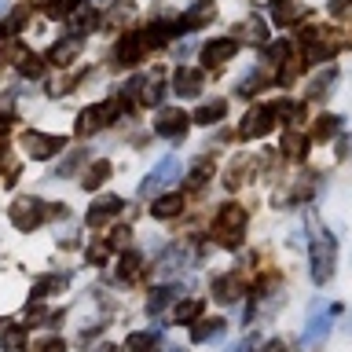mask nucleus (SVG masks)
Masks as SVG:
<instances>
[{"instance_id": "1", "label": "nucleus", "mask_w": 352, "mask_h": 352, "mask_svg": "<svg viewBox=\"0 0 352 352\" xmlns=\"http://www.w3.org/2000/svg\"><path fill=\"white\" fill-rule=\"evenodd\" d=\"M334 253H338V242L330 231H319L316 242H312V279L323 286L330 283V275H334Z\"/></svg>"}, {"instance_id": "2", "label": "nucleus", "mask_w": 352, "mask_h": 352, "mask_svg": "<svg viewBox=\"0 0 352 352\" xmlns=\"http://www.w3.org/2000/svg\"><path fill=\"white\" fill-rule=\"evenodd\" d=\"M118 110H121L118 99H107V103H96V107L81 110V118H77V136H92V132L107 129L110 121H114Z\"/></svg>"}, {"instance_id": "3", "label": "nucleus", "mask_w": 352, "mask_h": 352, "mask_svg": "<svg viewBox=\"0 0 352 352\" xmlns=\"http://www.w3.org/2000/svg\"><path fill=\"white\" fill-rule=\"evenodd\" d=\"M242 228H246V209L224 206V209H220V217H217V224H213V235H220L224 246H239Z\"/></svg>"}, {"instance_id": "4", "label": "nucleus", "mask_w": 352, "mask_h": 352, "mask_svg": "<svg viewBox=\"0 0 352 352\" xmlns=\"http://www.w3.org/2000/svg\"><path fill=\"white\" fill-rule=\"evenodd\" d=\"M143 52H147V37H143L140 30H129L125 37L114 44V66H136L143 59Z\"/></svg>"}, {"instance_id": "5", "label": "nucleus", "mask_w": 352, "mask_h": 352, "mask_svg": "<svg viewBox=\"0 0 352 352\" xmlns=\"http://www.w3.org/2000/svg\"><path fill=\"white\" fill-rule=\"evenodd\" d=\"M63 143H66L63 136H48V132H37V129H30L26 136H22V147H26V154H30V158H37V162L59 154Z\"/></svg>"}, {"instance_id": "6", "label": "nucleus", "mask_w": 352, "mask_h": 352, "mask_svg": "<svg viewBox=\"0 0 352 352\" xmlns=\"http://www.w3.org/2000/svg\"><path fill=\"white\" fill-rule=\"evenodd\" d=\"M180 173H184L180 158H173V154H169V158H162L158 165H154V173H151L147 180H143V184H140V195H143V198H147V195H154V191H158V187L173 184L176 176H180Z\"/></svg>"}, {"instance_id": "7", "label": "nucleus", "mask_w": 352, "mask_h": 352, "mask_svg": "<svg viewBox=\"0 0 352 352\" xmlns=\"http://www.w3.org/2000/svg\"><path fill=\"white\" fill-rule=\"evenodd\" d=\"M213 19H217L213 0H195V4L180 15V22H176V33H195V30H202L206 22H213Z\"/></svg>"}, {"instance_id": "8", "label": "nucleus", "mask_w": 352, "mask_h": 352, "mask_svg": "<svg viewBox=\"0 0 352 352\" xmlns=\"http://www.w3.org/2000/svg\"><path fill=\"white\" fill-rule=\"evenodd\" d=\"M275 125V114H272V107H253L246 118H242V125H239V136L242 140H261V136H268Z\"/></svg>"}, {"instance_id": "9", "label": "nucleus", "mask_w": 352, "mask_h": 352, "mask_svg": "<svg viewBox=\"0 0 352 352\" xmlns=\"http://www.w3.org/2000/svg\"><path fill=\"white\" fill-rule=\"evenodd\" d=\"M41 220H44V202H37V198H19L11 206V224L19 231H33Z\"/></svg>"}, {"instance_id": "10", "label": "nucleus", "mask_w": 352, "mask_h": 352, "mask_svg": "<svg viewBox=\"0 0 352 352\" xmlns=\"http://www.w3.org/2000/svg\"><path fill=\"white\" fill-rule=\"evenodd\" d=\"M187 125H191V118H187L184 110H162V114L154 118V132L165 136V140H184Z\"/></svg>"}, {"instance_id": "11", "label": "nucleus", "mask_w": 352, "mask_h": 352, "mask_svg": "<svg viewBox=\"0 0 352 352\" xmlns=\"http://www.w3.org/2000/svg\"><path fill=\"white\" fill-rule=\"evenodd\" d=\"M327 334H330V323H327V316H323V319H319V316H312V319H308V327H305V334L297 338V349H301V352H316V349L327 341Z\"/></svg>"}, {"instance_id": "12", "label": "nucleus", "mask_w": 352, "mask_h": 352, "mask_svg": "<svg viewBox=\"0 0 352 352\" xmlns=\"http://www.w3.org/2000/svg\"><path fill=\"white\" fill-rule=\"evenodd\" d=\"M235 52H239V37H213V41H206L202 59H209V63H228V59H235Z\"/></svg>"}, {"instance_id": "13", "label": "nucleus", "mask_w": 352, "mask_h": 352, "mask_svg": "<svg viewBox=\"0 0 352 352\" xmlns=\"http://www.w3.org/2000/svg\"><path fill=\"white\" fill-rule=\"evenodd\" d=\"M206 85V77L198 74V70H187V66H180L173 77V88H176V96H198V88Z\"/></svg>"}, {"instance_id": "14", "label": "nucleus", "mask_w": 352, "mask_h": 352, "mask_svg": "<svg viewBox=\"0 0 352 352\" xmlns=\"http://www.w3.org/2000/svg\"><path fill=\"white\" fill-rule=\"evenodd\" d=\"M121 206H125L121 198H99V202H96L92 209H88V224H92V228L107 224L110 217H118V213H121Z\"/></svg>"}, {"instance_id": "15", "label": "nucleus", "mask_w": 352, "mask_h": 352, "mask_svg": "<svg viewBox=\"0 0 352 352\" xmlns=\"http://www.w3.org/2000/svg\"><path fill=\"white\" fill-rule=\"evenodd\" d=\"M77 52H81V37H74V33H70V37H63V41L52 48V63H55V66H70V63L77 59Z\"/></svg>"}, {"instance_id": "16", "label": "nucleus", "mask_w": 352, "mask_h": 352, "mask_svg": "<svg viewBox=\"0 0 352 352\" xmlns=\"http://www.w3.org/2000/svg\"><path fill=\"white\" fill-rule=\"evenodd\" d=\"M224 114H228V99H206V103L198 107L195 121H198V125H217Z\"/></svg>"}, {"instance_id": "17", "label": "nucleus", "mask_w": 352, "mask_h": 352, "mask_svg": "<svg viewBox=\"0 0 352 352\" xmlns=\"http://www.w3.org/2000/svg\"><path fill=\"white\" fill-rule=\"evenodd\" d=\"M176 297H180V286H158V290H151V297H147V312L158 316L169 301H176Z\"/></svg>"}, {"instance_id": "18", "label": "nucleus", "mask_w": 352, "mask_h": 352, "mask_svg": "<svg viewBox=\"0 0 352 352\" xmlns=\"http://www.w3.org/2000/svg\"><path fill=\"white\" fill-rule=\"evenodd\" d=\"M224 330H228L224 319H202V323L191 330V338L195 341H217V338H224Z\"/></svg>"}, {"instance_id": "19", "label": "nucleus", "mask_w": 352, "mask_h": 352, "mask_svg": "<svg viewBox=\"0 0 352 352\" xmlns=\"http://www.w3.org/2000/svg\"><path fill=\"white\" fill-rule=\"evenodd\" d=\"M213 294H217V301L231 305V301H239V297H242V286H239V279L224 275V279H217V283H213Z\"/></svg>"}, {"instance_id": "20", "label": "nucleus", "mask_w": 352, "mask_h": 352, "mask_svg": "<svg viewBox=\"0 0 352 352\" xmlns=\"http://www.w3.org/2000/svg\"><path fill=\"white\" fill-rule=\"evenodd\" d=\"M301 15V4H294V0H275V8H272V19L279 22V26H290V22Z\"/></svg>"}, {"instance_id": "21", "label": "nucleus", "mask_w": 352, "mask_h": 352, "mask_svg": "<svg viewBox=\"0 0 352 352\" xmlns=\"http://www.w3.org/2000/svg\"><path fill=\"white\" fill-rule=\"evenodd\" d=\"M140 99H143V103H151V107H158L162 99H165V85H162V77H158V74H154L151 81H143Z\"/></svg>"}, {"instance_id": "22", "label": "nucleus", "mask_w": 352, "mask_h": 352, "mask_svg": "<svg viewBox=\"0 0 352 352\" xmlns=\"http://www.w3.org/2000/svg\"><path fill=\"white\" fill-rule=\"evenodd\" d=\"M180 209H184V202H180V198H176V195H165V198H158V202L151 206V213L158 217V220H165V217H176Z\"/></svg>"}, {"instance_id": "23", "label": "nucleus", "mask_w": 352, "mask_h": 352, "mask_svg": "<svg viewBox=\"0 0 352 352\" xmlns=\"http://www.w3.org/2000/svg\"><path fill=\"white\" fill-rule=\"evenodd\" d=\"M107 180H110V162H96L92 169L85 173V187H92V191H96V187H103Z\"/></svg>"}, {"instance_id": "24", "label": "nucleus", "mask_w": 352, "mask_h": 352, "mask_svg": "<svg viewBox=\"0 0 352 352\" xmlns=\"http://www.w3.org/2000/svg\"><path fill=\"white\" fill-rule=\"evenodd\" d=\"M334 77H338V70H334V66H327V74H319L316 81L308 85V96H312V99H319V96H327V92H330L327 85H334Z\"/></svg>"}, {"instance_id": "25", "label": "nucleus", "mask_w": 352, "mask_h": 352, "mask_svg": "<svg viewBox=\"0 0 352 352\" xmlns=\"http://www.w3.org/2000/svg\"><path fill=\"white\" fill-rule=\"evenodd\" d=\"M338 129H341V118H338V114H323V118L316 121V136H319V140H330Z\"/></svg>"}, {"instance_id": "26", "label": "nucleus", "mask_w": 352, "mask_h": 352, "mask_svg": "<svg viewBox=\"0 0 352 352\" xmlns=\"http://www.w3.org/2000/svg\"><path fill=\"white\" fill-rule=\"evenodd\" d=\"M242 30H246V41H253V44H264V41H268V30H264L261 19H246V22H242Z\"/></svg>"}, {"instance_id": "27", "label": "nucleus", "mask_w": 352, "mask_h": 352, "mask_svg": "<svg viewBox=\"0 0 352 352\" xmlns=\"http://www.w3.org/2000/svg\"><path fill=\"white\" fill-rule=\"evenodd\" d=\"M154 341H158L154 334H143V330H140V334H132V338L125 341V349H129V352H151Z\"/></svg>"}, {"instance_id": "28", "label": "nucleus", "mask_w": 352, "mask_h": 352, "mask_svg": "<svg viewBox=\"0 0 352 352\" xmlns=\"http://www.w3.org/2000/svg\"><path fill=\"white\" fill-rule=\"evenodd\" d=\"M198 312H202V301H187V305L176 308V323H195Z\"/></svg>"}, {"instance_id": "29", "label": "nucleus", "mask_w": 352, "mask_h": 352, "mask_svg": "<svg viewBox=\"0 0 352 352\" xmlns=\"http://www.w3.org/2000/svg\"><path fill=\"white\" fill-rule=\"evenodd\" d=\"M19 70L26 74V77H41L44 74V63L37 59V55H22V63H19Z\"/></svg>"}, {"instance_id": "30", "label": "nucleus", "mask_w": 352, "mask_h": 352, "mask_svg": "<svg viewBox=\"0 0 352 352\" xmlns=\"http://www.w3.org/2000/svg\"><path fill=\"white\" fill-rule=\"evenodd\" d=\"M283 151L290 154V158H305V140H301V136H294V132H290V136L283 140Z\"/></svg>"}, {"instance_id": "31", "label": "nucleus", "mask_w": 352, "mask_h": 352, "mask_svg": "<svg viewBox=\"0 0 352 352\" xmlns=\"http://www.w3.org/2000/svg\"><path fill=\"white\" fill-rule=\"evenodd\" d=\"M4 349L8 352H19L22 349V327H8L4 330Z\"/></svg>"}, {"instance_id": "32", "label": "nucleus", "mask_w": 352, "mask_h": 352, "mask_svg": "<svg viewBox=\"0 0 352 352\" xmlns=\"http://www.w3.org/2000/svg\"><path fill=\"white\" fill-rule=\"evenodd\" d=\"M44 4H48L52 15H70V11L81 4V0H44Z\"/></svg>"}, {"instance_id": "33", "label": "nucleus", "mask_w": 352, "mask_h": 352, "mask_svg": "<svg viewBox=\"0 0 352 352\" xmlns=\"http://www.w3.org/2000/svg\"><path fill=\"white\" fill-rule=\"evenodd\" d=\"M85 158H88V154H85V151H74V154H70V158H66V162L59 165V173H55V176H70V173H74V169H77V165H81Z\"/></svg>"}, {"instance_id": "34", "label": "nucleus", "mask_w": 352, "mask_h": 352, "mask_svg": "<svg viewBox=\"0 0 352 352\" xmlns=\"http://www.w3.org/2000/svg\"><path fill=\"white\" fill-rule=\"evenodd\" d=\"M209 173H213V169H209L206 162H198V165H195V173H191V180H187V187H202V184L209 180Z\"/></svg>"}, {"instance_id": "35", "label": "nucleus", "mask_w": 352, "mask_h": 352, "mask_svg": "<svg viewBox=\"0 0 352 352\" xmlns=\"http://www.w3.org/2000/svg\"><path fill=\"white\" fill-rule=\"evenodd\" d=\"M136 268H140V257H136V253H129V257L121 261V279H132V275H136Z\"/></svg>"}, {"instance_id": "36", "label": "nucleus", "mask_w": 352, "mask_h": 352, "mask_svg": "<svg viewBox=\"0 0 352 352\" xmlns=\"http://www.w3.org/2000/svg\"><path fill=\"white\" fill-rule=\"evenodd\" d=\"M352 8V0H330V15H345Z\"/></svg>"}, {"instance_id": "37", "label": "nucleus", "mask_w": 352, "mask_h": 352, "mask_svg": "<svg viewBox=\"0 0 352 352\" xmlns=\"http://www.w3.org/2000/svg\"><path fill=\"white\" fill-rule=\"evenodd\" d=\"M253 345H257V338H242L239 345H231V349H224V352H250Z\"/></svg>"}, {"instance_id": "38", "label": "nucleus", "mask_w": 352, "mask_h": 352, "mask_svg": "<svg viewBox=\"0 0 352 352\" xmlns=\"http://www.w3.org/2000/svg\"><path fill=\"white\" fill-rule=\"evenodd\" d=\"M37 352H63V341H55V338H52V341H44Z\"/></svg>"}, {"instance_id": "39", "label": "nucleus", "mask_w": 352, "mask_h": 352, "mask_svg": "<svg viewBox=\"0 0 352 352\" xmlns=\"http://www.w3.org/2000/svg\"><path fill=\"white\" fill-rule=\"evenodd\" d=\"M349 154H352V136L341 140V158H349Z\"/></svg>"}, {"instance_id": "40", "label": "nucleus", "mask_w": 352, "mask_h": 352, "mask_svg": "<svg viewBox=\"0 0 352 352\" xmlns=\"http://www.w3.org/2000/svg\"><path fill=\"white\" fill-rule=\"evenodd\" d=\"M264 352H286V345H283V341H268V345H264Z\"/></svg>"}, {"instance_id": "41", "label": "nucleus", "mask_w": 352, "mask_h": 352, "mask_svg": "<svg viewBox=\"0 0 352 352\" xmlns=\"http://www.w3.org/2000/svg\"><path fill=\"white\" fill-rule=\"evenodd\" d=\"M8 121H11V118H0V136H4V132H8Z\"/></svg>"}, {"instance_id": "42", "label": "nucleus", "mask_w": 352, "mask_h": 352, "mask_svg": "<svg viewBox=\"0 0 352 352\" xmlns=\"http://www.w3.org/2000/svg\"><path fill=\"white\" fill-rule=\"evenodd\" d=\"M0 165H4V151H0Z\"/></svg>"}]
</instances>
